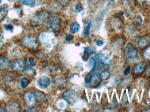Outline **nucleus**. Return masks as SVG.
Returning <instances> with one entry per match:
<instances>
[{
  "label": "nucleus",
  "mask_w": 150,
  "mask_h": 112,
  "mask_svg": "<svg viewBox=\"0 0 150 112\" xmlns=\"http://www.w3.org/2000/svg\"><path fill=\"white\" fill-rule=\"evenodd\" d=\"M50 17V14L45 11L38 12L31 18L30 23L33 26H38L45 23Z\"/></svg>",
  "instance_id": "f257e3e1"
},
{
  "label": "nucleus",
  "mask_w": 150,
  "mask_h": 112,
  "mask_svg": "<svg viewBox=\"0 0 150 112\" xmlns=\"http://www.w3.org/2000/svg\"><path fill=\"white\" fill-rule=\"evenodd\" d=\"M22 42L25 46L30 49H36L38 46L37 39L31 36H26L24 37L22 39Z\"/></svg>",
  "instance_id": "f03ea898"
},
{
  "label": "nucleus",
  "mask_w": 150,
  "mask_h": 112,
  "mask_svg": "<svg viewBox=\"0 0 150 112\" xmlns=\"http://www.w3.org/2000/svg\"><path fill=\"white\" fill-rule=\"evenodd\" d=\"M63 97L68 103L73 104L76 102L78 98V96L74 90L70 89L63 93Z\"/></svg>",
  "instance_id": "7ed1b4c3"
},
{
  "label": "nucleus",
  "mask_w": 150,
  "mask_h": 112,
  "mask_svg": "<svg viewBox=\"0 0 150 112\" xmlns=\"http://www.w3.org/2000/svg\"><path fill=\"white\" fill-rule=\"evenodd\" d=\"M61 26L60 20L58 18H54L48 22L46 25L48 31L54 32L59 30Z\"/></svg>",
  "instance_id": "20e7f679"
},
{
  "label": "nucleus",
  "mask_w": 150,
  "mask_h": 112,
  "mask_svg": "<svg viewBox=\"0 0 150 112\" xmlns=\"http://www.w3.org/2000/svg\"><path fill=\"white\" fill-rule=\"evenodd\" d=\"M24 99L28 106H33L35 104L37 100L35 94L31 92H27L25 94Z\"/></svg>",
  "instance_id": "39448f33"
},
{
  "label": "nucleus",
  "mask_w": 150,
  "mask_h": 112,
  "mask_svg": "<svg viewBox=\"0 0 150 112\" xmlns=\"http://www.w3.org/2000/svg\"><path fill=\"white\" fill-rule=\"evenodd\" d=\"M95 60L100 64L108 66L111 65L112 61L109 57L103 55L102 54H98L95 56Z\"/></svg>",
  "instance_id": "423d86ee"
},
{
  "label": "nucleus",
  "mask_w": 150,
  "mask_h": 112,
  "mask_svg": "<svg viewBox=\"0 0 150 112\" xmlns=\"http://www.w3.org/2000/svg\"><path fill=\"white\" fill-rule=\"evenodd\" d=\"M101 74L99 73H96L93 74L91 77L89 83L93 87L98 86L102 81Z\"/></svg>",
  "instance_id": "0eeeda50"
},
{
  "label": "nucleus",
  "mask_w": 150,
  "mask_h": 112,
  "mask_svg": "<svg viewBox=\"0 0 150 112\" xmlns=\"http://www.w3.org/2000/svg\"><path fill=\"white\" fill-rule=\"evenodd\" d=\"M6 109L7 111L9 112L19 111L20 110V105L17 101L11 100L7 105Z\"/></svg>",
  "instance_id": "6e6552de"
},
{
  "label": "nucleus",
  "mask_w": 150,
  "mask_h": 112,
  "mask_svg": "<svg viewBox=\"0 0 150 112\" xmlns=\"http://www.w3.org/2000/svg\"><path fill=\"white\" fill-rule=\"evenodd\" d=\"M51 83L50 78L45 76L41 77L38 81L39 86L42 89H46L50 85Z\"/></svg>",
  "instance_id": "1a4fd4ad"
},
{
  "label": "nucleus",
  "mask_w": 150,
  "mask_h": 112,
  "mask_svg": "<svg viewBox=\"0 0 150 112\" xmlns=\"http://www.w3.org/2000/svg\"><path fill=\"white\" fill-rule=\"evenodd\" d=\"M146 64L144 62H141L135 65L134 68V72L136 75H139L142 73L145 69Z\"/></svg>",
  "instance_id": "9d476101"
},
{
  "label": "nucleus",
  "mask_w": 150,
  "mask_h": 112,
  "mask_svg": "<svg viewBox=\"0 0 150 112\" xmlns=\"http://www.w3.org/2000/svg\"><path fill=\"white\" fill-rule=\"evenodd\" d=\"M25 64L24 62L21 60H15L13 62V68L17 71H21L23 70Z\"/></svg>",
  "instance_id": "9b49d317"
},
{
  "label": "nucleus",
  "mask_w": 150,
  "mask_h": 112,
  "mask_svg": "<svg viewBox=\"0 0 150 112\" xmlns=\"http://www.w3.org/2000/svg\"><path fill=\"white\" fill-rule=\"evenodd\" d=\"M150 42V37L149 36H145L140 39L138 41V46L141 49L147 46Z\"/></svg>",
  "instance_id": "f8f14e48"
},
{
  "label": "nucleus",
  "mask_w": 150,
  "mask_h": 112,
  "mask_svg": "<svg viewBox=\"0 0 150 112\" xmlns=\"http://www.w3.org/2000/svg\"><path fill=\"white\" fill-rule=\"evenodd\" d=\"M8 5L7 4L3 5L0 8V21L3 20L8 15Z\"/></svg>",
  "instance_id": "ddd939ff"
},
{
  "label": "nucleus",
  "mask_w": 150,
  "mask_h": 112,
  "mask_svg": "<svg viewBox=\"0 0 150 112\" xmlns=\"http://www.w3.org/2000/svg\"><path fill=\"white\" fill-rule=\"evenodd\" d=\"M0 66L4 68H8L10 66V63L7 58L0 57Z\"/></svg>",
  "instance_id": "4468645a"
},
{
  "label": "nucleus",
  "mask_w": 150,
  "mask_h": 112,
  "mask_svg": "<svg viewBox=\"0 0 150 112\" xmlns=\"http://www.w3.org/2000/svg\"><path fill=\"white\" fill-rule=\"evenodd\" d=\"M137 56H138V52L137 50L136 49H133V50L129 54L127 57L129 61H134L137 59Z\"/></svg>",
  "instance_id": "2eb2a0df"
},
{
  "label": "nucleus",
  "mask_w": 150,
  "mask_h": 112,
  "mask_svg": "<svg viewBox=\"0 0 150 112\" xmlns=\"http://www.w3.org/2000/svg\"><path fill=\"white\" fill-rule=\"evenodd\" d=\"M18 2L24 5L33 7L35 5V0H18Z\"/></svg>",
  "instance_id": "dca6fc26"
},
{
  "label": "nucleus",
  "mask_w": 150,
  "mask_h": 112,
  "mask_svg": "<svg viewBox=\"0 0 150 112\" xmlns=\"http://www.w3.org/2000/svg\"><path fill=\"white\" fill-rule=\"evenodd\" d=\"M80 28V25L78 23L74 22L71 24L70 26V32L72 33H76L78 32Z\"/></svg>",
  "instance_id": "f3484780"
},
{
  "label": "nucleus",
  "mask_w": 150,
  "mask_h": 112,
  "mask_svg": "<svg viewBox=\"0 0 150 112\" xmlns=\"http://www.w3.org/2000/svg\"><path fill=\"white\" fill-rule=\"evenodd\" d=\"M133 46L131 43H128L126 46V49L124 51V55L127 56L128 55L130 52L133 50Z\"/></svg>",
  "instance_id": "a211bd4d"
},
{
  "label": "nucleus",
  "mask_w": 150,
  "mask_h": 112,
  "mask_svg": "<svg viewBox=\"0 0 150 112\" xmlns=\"http://www.w3.org/2000/svg\"><path fill=\"white\" fill-rule=\"evenodd\" d=\"M91 22H89L88 23L86 28L85 29L83 32V37L84 38L87 37L89 34H90V30H91Z\"/></svg>",
  "instance_id": "6ab92c4d"
},
{
  "label": "nucleus",
  "mask_w": 150,
  "mask_h": 112,
  "mask_svg": "<svg viewBox=\"0 0 150 112\" xmlns=\"http://www.w3.org/2000/svg\"><path fill=\"white\" fill-rule=\"evenodd\" d=\"M35 95L36 96V99L39 101H41L43 100L45 97V95L43 92L39 91H37L35 92Z\"/></svg>",
  "instance_id": "aec40b11"
},
{
  "label": "nucleus",
  "mask_w": 150,
  "mask_h": 112,
  "mask_svg": "<svg viewBox=\"0 0 150 112\" xmlns=\"http://www.w3.org/2000/svg\"><path fill=\"white\" fill-rule=\"evenodd\" d=\"M90 65L91 66V68H92L91 70V72L93 73L94 71V70L95 69V67L96 66V61L93 57H91L90 60Z\"/></svg>",
  "instance_id": "412c9836"
},
{
  "label": "nucleus",
  "mask_w": 150,
  "mask_h": 112,
  "mask_svg": "<svg viewBox=\"0 0 150 112\" xmlns=\"http://www.w3.org/2000/svg\"><path fill=\"white\" fill-rule=\"evenodd\" d=\"M143 57L145 60L150 61V46L144 51L143 53Z\"/></svg>",
  "instance_id": "4be33fe9"
},
{
  "label": "nucleus",
  "mask_w": 150,
  "mask_h": 112,
  "mask_svg": "<svg viewBox=\"0 0 150 112\" xmlns=\"http://www.w3.org/2000/svg\"><path fill=\"white\" fill-rule=\"evenodd\" d=\"M101 75L102 79L106 80V79H108L109 77L110 76V73L108 70H105L102 72Z\"/></svg>",
  "instance_id": "5701e85b"
},
{
  "label": "nucleus",
  "mask_w": 150,
  "mask_h": 112,
  "mask_svg": "<svg viewBox=\"0 0 150 112\" xmlns=\"http://www.w3.org/2000/svg\"><path fill=\"white\" fill-rule=\"evenodd\" d=\"M83 6L81 3H79L76 4L75 7V11L77 13L81 12L83 10Z\"/></svg>",
  "instance_id": "b1692460"
},
{
  "label": "nucleus",
  "mask_w": 150,
  "mask_h": 112,
  "mask_svg": "<svg viewBox=\"0 0 150 112\" xmlns=\"http://www.w3.org/2000/svg\"><path fill=\"white\" fill-rule=\"evenodd\" d=\"M28 81L26 77L22 78L21 81V86L23 89H25L28 86Z\"/></svg>",
  "instance_id": "393cba45"
},
{
  "label": "nucleus",
  "mask_w": 150,
  "mask_h": 112,
  "mask_svg": "<svg viewBox=\"0 0 150 112\" xmlns=\"http://www.w3.org/2000/svg\"><path fill=\"white\" fill-rule=\"evenodd\" d=\"M72 0H57L59 3L62 6H67L70 3Z\"/></svg>",
  "instance_id": "a878e982"
},
{
  "label": "nucleus",
  "mask_w": 150,
  "mask_h": 112,
  "mask_svg": "<svg viewBox=\"0 0 150 112\" xmlns=\"http://www.w3.org/2000/svg\"><path fill=\"white\" fill-rule=\"evenodd\" d=\"M25 72L26 74H28L29 75L34 76L35 75V71L32 68L30 67H28L25 70Z\"/></svg>",
  "instance_id": "bb28decb"
},
{
  "label": "nucleus",
  "mask_w": 150,
  "mask_h": 112,
  "mask_svg": "<svg viewBox=\"0 0 150 112\" xmlns=\"http://www.w3.org/2000/svg\"><path fill=\"white\" fill-rule=\"evenodd\" d=\"M4 28H5V30H6L11 32L13 31V29H14L13 26L11 24H6L4 26Z\"/></svg>",
  "instance_id": "cd10ccee"
},
{
  "label": "nucleus",
  "mask_w": 150,
  "mask_h": 112,
  "mask_svg": "<svg viewBox=\"0 0 150 112\" xmlns=\"http://www.w3.org/2000/svg\"><path fill=\"white\" fill-rule=\"evenodd\" d=\"M126 29L127 30L126 32L129 35H133L134 33V32H135V31L134 30V28H132V30H131L130 27L126 28Z\"/></svg>",
  "instance_id": "c85d7f7f"
},
{
  "label": "nucleus",
  "mask_w": 150,
  "mask_h": 112,
  "mask_svg": "<svg viewBox=\"0 0 150 112\" xmlns=\"http://www.w3.org/2000/svg\"><path fill=\"white\" fill-rule=\"evenodd\" d=\"M29 62L32 67H34L36 66V63L34 61V58L33 57H30L29 58Z\"/></svg>",
  "instance_id": "c756f323"
},
{
  "label": "nucleus",
  "mask_w": 150,
  "mask_h": 112,
  "mask_svg": "<svg viewBox=\"0 0 150 112\" xmlns=\"http://www.w3.org/2000/svg\"><path fill=\"white\" fill-rule=\"evenodd\" d=\"M74 39V37L71 34L67 35L66 37V39L67 41H71L73 40Z\"/></svg>",
  "instance_id": "7c9ffc66"
},
{
  "label": "nucleus",
  "mask_w": 150,
  "mask_h": 112,
  "mask_svg": "<svg viewBox=\"0 0 150 112\" xmlns=\"http://www.w3.org/2000/svg\"><path fill=\"white\" fill-rule=\"evenodd\" d=\"M130 71V67L128 66L126 68L124 71V75L125 76H127L129 75Z\"/></svg>",
  "instance_id": "2f4dec72"
},
{
  "label": "nucleus",
  "mask_w": 150,
  "mask_h": 112,
  "mask_svg": "<svg viewBox=\"0 0 150 112\" xmlns=\"http://www.w3.org/2000/svg\"><path fill=\"white\" fill-rule=\"evenodd\" d=\"M96 44L99 46H102L104 44V43L102 41H100V40H98L97 42H96Z\"/></svg>",
  "instance_id": "473e14b6"
},
{
  "label": "nucleus",
  "mask_w": 150,
  "mask_h": 112,
  "mask_svg": "<svg viewBox=\"0 0 150 112\" xmlns=\"http://www.w3.org/2000/svg\"><path fill=\"white\" fill-rule=\"evenodd\" d=\"M137 22H139V23H142V20L141 17L138 16V17L137 18Z\"/></svg>",
  "instance_id": "72a5a7b5"
},
{
  "label": "nucleus",
  "mask_w": 150,
  "mask_h": 112,
  "mask_svg": "<svg viewBox=\"0 0 150 112\" xmlns=\"http://www.w3.org/2000/svg\"><path fill=\"white\" fill-rule=\"evenodd\" d=\"M3 46V43L2 42L0 41V49Z\"/></svg>",
  "instance_id": "f704fd0d"
},
{
  "label": "nucleus",
  "mask_w": 150,
  "mask_h": 112,
  "mask_svg": "<svg viewBox=\"0 0 150 112\" xmlns=\"http://www.w3.org/2000/svg\"><path fill=\"white\" fill-rule=\"evenodd\" d=\"M5 111H4V109H3L2 108L1 106H0V112H4Z\"/></svg>",
  "instance_id": "c9c22d12"
},
{
  "label": "nucleus",
  "mask_w": 150,
  "mask_h": 112,
  "mask_svg": "<svg viewBox=\"0 0 150 112\" xmlns=\"http://www.w3.org/2000/svg\"><path fill=\"white\" fill-rule=\"evenodd\" d=\"M2 0H0V4H1V3Z\"/></svg>",
  "instance_id": "e433bc0d"
}]
</instances>
